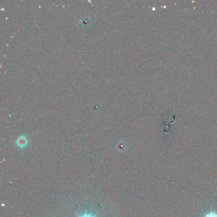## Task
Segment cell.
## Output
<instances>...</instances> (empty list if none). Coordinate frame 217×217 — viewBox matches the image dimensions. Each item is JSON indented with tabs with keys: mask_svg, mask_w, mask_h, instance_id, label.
Listing matches in <instances>:
<instances>
[{
	"mask_svg": "<svg viewBox=\"0 0 217 217\" xmlns=\"http://www.w3.org/2000/svg\"><path fill=\"white\" fill-rule=\"evenodd\" d=\"M16 144L20 148H24L28 144L27 138L24 136H20L16 140Z\"/></svg>",
	"mask_w": 217,
	"mask_h": 217,
	"instance_id": "cell-1",
	"label": "cell"
},
{
	"mask_svg": "<svg viewBox=\"0 0 217 217\" xmlns=\"http://www.w3.org/2000/svg\"><path fill=\"white\" fill-rule=\"evenodd\" d=\"M116 148H117L118 151L122 152L126 149V144L123 142H120L118 143L117 146H116Z\"/></svg>",
	"mask_w": 217,
	"mask_h": 217,
	"instance_id": "cell-2",
	"label": "cell"
},
{
	"mask_svg": "<svg viewBox=\"0 0 217 217\" xmlns=\"http://www.w3.org/2000/svg\"><path fill=\"white\" fill-rule=\"evenodd\" d=\"M78 217H96V216H94L92 214L88 213L87 212V211H85V212L83 213L82 215H80Z\"/></svg>",
	"mask_w": 217,
	"mask_h": 217,
	"instance_id": "cell-3",
	"label": "cell"
},
{
	"mask_svg": "<svg viewBox=\"0 0 217 217\" xmlns=\"http://www.w3.org/2000/svg\"><path fill=\"white\" fill-rule=\"evenodd\" d=\"M206 217H217V215L215 213H209L208 215H206Z\"/></svg>",
	"mask_w": 217,
	"mask_h": 217,
	"instance_id": "cell-4",
	"label": "cell"
}]
</instances>
